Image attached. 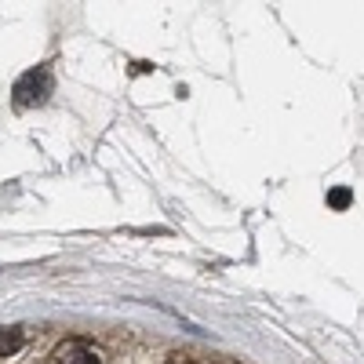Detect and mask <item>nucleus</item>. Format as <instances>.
<instances>
[{
	"instance_id": "39448f33",
	"label": "nucleus",
	"mask_w": 364,
	"mask_h": 364,
	"mask_svg": "<svg viewBox=\"0 0 364 364\" xmlns=\"http://www.w3.org/2000/svg\"><path fill=\"white\" fill-rule=\"evenodd\" d=\"M164 364H204V360H193V357H186V353H171Z\"/></svg>"
},
{
	"instance_id": "7ed1b4c3",
	"label": "nucleus",
	"mask_w": 364,
	"mask_h": 364,
	"mask_svg": "<svg viewBox=\"0 0 364 364\" xmlns=\"http://www.w3.org/2000/svg\"><path fill=\"white\" fill-rule=\"evenodd\" d=\"M22 346V328H0V357H11Z\"/></svg>"
},
{
	"instance_id": "20e7f679",
	"label": "nucleus",
	"mask_w": 364,
	"mask_h": 364,
	"mask_svg": "<svg viewBox=\"0 0 364 364\" xmlns=\"http://www.w3.org/2000/svg\"><path fill=\"white\" fill-rule=\"evenodd\" d=\"M328 200L336 204V208H346V204H350V190H331V193H328Z\"/></svg>"
},
{
	"instance_id": "f03ea898",
	"label": "nucleus",
	"mask_w": 364,
	"mask_h": 364,
	"mask_svg": "<svg viewBox=\"0 0 364 364\" xmlns=\"http://www.w3.org/2000/svg\"><path fill=\"white\" fill-rule=\"evenodd\" d=\"M51 364H102V360H99V353L91 350V346H84V343L70 339V343H63V346L55 350Z\"/></svg>"
},
{
	"instance_id": "f257e3e1",
	"label": "nucleus",
	"mask_w": 364,
	"mask_h": 364,
	"mask_svg": "<svg viewBox=\"0 0 364 364\" xmlns=\"http://www.w3.org/2000/svg\"><path fill=\"white\" fill-rule=\"evenodd\" d=\"M51 95V73L44 66L29 70L18 84H15V106H41Z\"/></svg>"
}]
</instances>
